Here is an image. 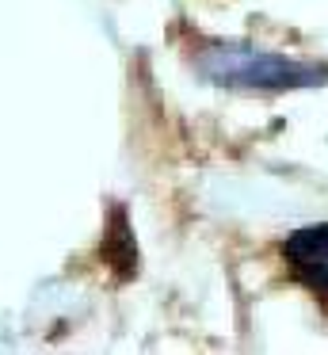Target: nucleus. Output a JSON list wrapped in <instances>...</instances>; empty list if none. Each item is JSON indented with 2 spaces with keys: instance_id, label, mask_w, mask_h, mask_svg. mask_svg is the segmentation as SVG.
I'll return each mask as SVG.
<instances>
[{
  "instance_id": "nucleus-1",
  "label": "nucleus",
  "mask_w": 328,
  "mask_h": 355,
  "mask_svg": "<svg viewBox=\"0 0 328 355\" xmlns=\"http://www.w3.org/2000/svg\"><path fill=\"white\" fill-rule=\"evenodd\" d=\"M195 65L206 80L221 88H256V92L313 88L328 80V65L290 62L282 54L244 46V42H210L195 54Z\"/></svg>"
},
{
  "instance_id": "nucleus-2",
  "label": "nucleus",
  "mask_w": 328,
  "mask_h": 355,
  "mask_svg": "<svg viewBox=\"0 0 328 355\" xmlns=\"http://www.w3.org/2000/svg\"><path fill=\"white\" fill-rule=\"evenodd\" d=\"M282 256H286L290 271L313 294H325L328 298V222L294 230L282 241Z\"/></svg>"
}]
</instances>
